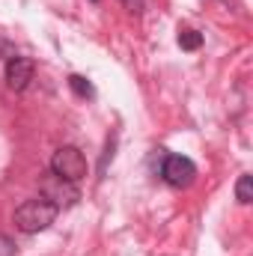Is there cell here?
<instances>
[{"instance_id": "6", "label": "cell", "mask_w": 253, "mask_h": 256, "mask_svg": "<svg viewBox=\"0 0 253 256\" xmlns=\"http://www.w3.org/2000/svg\"><path fill=\"white\" fill-rule=\"evenodd\" d=\"M179 48H182V51H200V48H202V33H196V30H190V27L179 30Z\"/></svg>"}, {"instance_id": "5", "label": "cell", "mask_w": 253, "mask_h": 256, "mask_svg": "<svg viewBox=\"0 0 253 256\" xmlns=\"http://www.w3.org/2000/svg\"><path fill=\"white\" fill-rule=\"evenodd\" d=\"M36 74V66L30 57H9L6 60V86L15 92H24Z\"/></svg>"}, {"instance_id": "4", "label": "cell", "mask_w": 253, "mask_h": 256, "mask_svg": "<svg viewBox=\"0 0 253 256\" xmlns=\"http://www.w3.org/2000/svg\"><path fill=\"white\" fill-rule=\"evenodd\" d=\"M161 179L173 188H190L196 179V164L185 155H164L161 164Z\"/></svg>"}, {"instance_id": "7", "label": "cell", "mask_w": 253, "mask_h": 256, "mask_svg": "<svg viewBox=\"0 0 253 256\" xmlns=\"http://www.w3.org/2000/svg\"><path fill=\"white\" fill-rule=\"evenodd\" d=\"M236 200H238L242 206H248V202L253 200V176L250 173L238 176V182H236Z\"/></svg>"}, {"instance_id": "10", "label": "cell", "mask_w": 253, "mask_h": 256, "mask_svg": "<svg viewBox=\"0 0 253 256\" xmlns=\"http://www.w3.org/2000/svg\"><path fill=\"white\" fill-rule=\"evenodd\" d=\"M0 256H15V242L9 236H0Z\"/></svg>"}, {"instance_id": "3", "label": "cell", "mask_w": 253, "mask_h": 256, "mask_svg": "<svg viewBox=\"0 0 253 256\" xmlns=\"http://www.w3.org/2000/svg\"><path fill=\"white\" fill-rule=\"evenodd\" d=\"M39 196L48 200V202L57 206V208H68V206H74V202L80 200V191H78L74 182H66L57 173H45V176L39 179Z\"/></svg>"}, {"instance_id": "9", "label": "cell", "mask_w": 253, "mask_h": 256, "mask_svg": "<svg viewBox=\"0 0 253 256\" xmlns=\"http://www.w3.org/2000/svg\"><path fill=\"white\" fill-rule=\"evenodd\" d=\"M122 3V9L131 12V15H143V9H146V0H120Z\"/></svg>"}, {"instance_id": "2", "label": "cell", "mask_w": 253, "mask_h": 256, "mask_svg": "<svg viewBox=\"0 0 253 256\" xmlns=\"http://www.w3.org/2000/svg\"><path fill=\"white\" fill-rule=\"evenodd\" d=\"M51 173H57L66 182H80L86 176V155L78 146H60L51 155Z\"/></svg>"}, {"instance_id": "8", "label": "cell", "mask_w": 253, "mask_h": 256, "mask_svg": "<svg viewBox=\"0 0 253 256\" xmlns=\"http://www.w3.org/2000/svg\"><path fill=\"white\" fill-rule=\"evenodd\" d=\"M68 86H72V92L80 96V98H92V96H96L92 84H90L86 78H80V74H72V78H68Z\"/></svg>"}, {"instance_id": "1", "label": "cell", "mask_w": 253, "mask_h": 256, "mask_svg": "<svg viewBox=\"0 0 253 256\" xmlns=\"http://www.w3.org/2000/svg\"><path fill=\"white\" fill-rule=\"evenodd\" d=\"M57 214H60L57 206H51L48 200L36 196V200L21 202V206L15 208V214H12V220H15V226H18L21 232L36 236V232H45V230L57 220Z\"/></svg>"}]
</instances>
